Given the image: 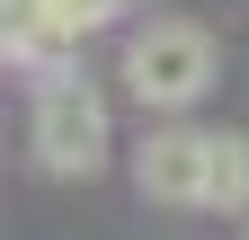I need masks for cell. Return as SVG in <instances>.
Here are the masks:
<instances>
[{"label": "cell", "instance_id": "5", "mask_svg": "<svg viewBox=\"0 0 249 240\" xmlns=\"http://www.w3.org/2000/svg\"><path fill=\"white\" fill-rule=\"evenodd\" d=\"M53 9H62V27H71V36H89V27H107L124 0H53Z\"/></svg>", "mask_w": 249, "mask_h": 240}, {"label": "cell", "instance_id": "3", "mask_svg": "<svg viewBox=\"0 0 249 240\" xmlns=\"http://www.w3.org/2000/svg\"><path fill=\"white\" fill-rule=\"evenodd\" d=\"M134 187L151 205H205V134H142V152H134Z\"/></svg>", "mask_w": 249, "mask_h": 240}, {"label": "cell", "instance_id": "1", "mask_svg": "<svg viewBox=\"0 0 249 240\" xmlns=\"http://www.w3.org/2000/svg\"><path fill=\"white\" fill-rule=\"evenodd\" d=\"M124 89H134L142 107H160V116L196 107L205 89H213V36H205L196 18H151V27H134V45H124Z\"/></svg>", "mask_w": 249, "mask_h": 240}, {"label": "cell", "instance_id": "2", "mask_svg": "<svg viewBox=\"0 0 249 240\" xmlns=\"http://www.w3.org/2000/svg\"><path fill=\"white\" fill-rule=\"evenodd\" d=\"M36 160L53 178H98L107 169V98L80 71H45L36 80Z\"/></svg>", "mask_w": 249, "mask_h": 240}, {"label": "cell", "instance_id": "4", "mask_svg": "<svg viewBox=\"0 0 249 240\" xmlns=\"http://www.w3.org/2000/svg\"><path fill=\"white\" fill-rule=\"evenodd\" d=\"M205 205L213 214L249 205V134H205Z\"/></svg>", "mask_w": 249, "mask_h": 240}, {"label": "cell", "instance_id": "6", "mask_svg": "<svg viewBox=\"0 0 249 240\" xmlns=\"http://www.w3.org/2000/svg\"><path fill=\"white\" fill-rule=\"evenodd\" d=\"M0 9H9V0H0Z\"/></svg>", "mask_w": 249, "mask_h": 240}]
</instances>
